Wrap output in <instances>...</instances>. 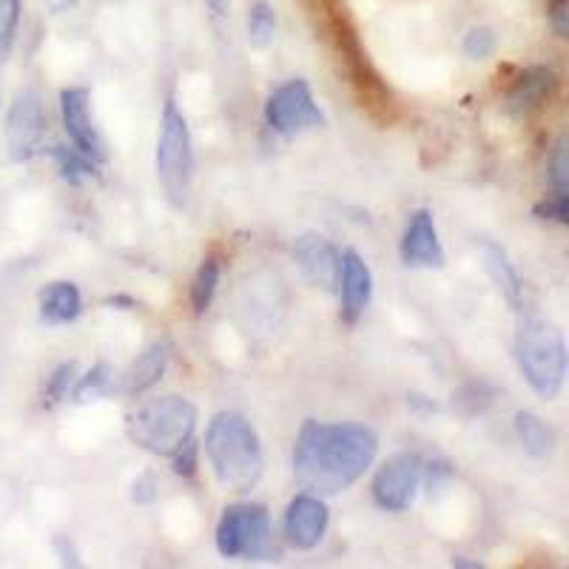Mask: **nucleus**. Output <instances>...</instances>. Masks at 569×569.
<instances>
[{
	"label": "nucleus",
	"instance_id": "obj_19",
	"mask_svg": "<svg viewBox=\"0 0 569 569\" xmlns=\"http://www.w3.org/2000/svg\"><path fill=\"white\" fill-rule=\"evenodd\" d=\"M485 266H487V273H490L492 284L501 291V297H505L510 305H521V291H525V284H521V277H518L516 266L510 262L505 248L496 246V242H487Z\"/></svg>",
	"mask_w": 569,
	"mask_h": 569
},
{
	"label": "nucleus",
	"instance_id": "obj_31",
	"mask_svg": "<svg viewBox=\"0 0 569 569\" xmlns=\"http://www.w3.org/2000/svg\"><path fill=\"white\" fill-rule=\"evenodd\" d=\"M80 0H46V7H49V12L54 14H63V12H71V9L78 7Z\"/></svg>",
	"mask_w": 569,
	"mask_h": 569
},
{
	"label": "nucleus",
	"instance_id": "obj_32",
	"mask_svg": "<svg viewBox=\"0 0 569 569\" xmlns=\"http://www.w3.org/2000/svg\"><path fill=\"white\" fill-rule=\"evenodd\" d=\"M231 3H233V0H206V7L211 9L217 18H222V14L231 12Z\"/></svg>",
	"mask_w": 569,
	"mask_h": 569
},
{
	"label": "nucleus",
	"instance_id": "obj_29",
	"mask_svg": "<svg viewBox=\"0 0 569 569\" xmlns=\"http://www.w3.org/2000/svg\"><path fill=\"white\" fill-rule=\"evenodd\" d=\"M171 461H174L177 476H182V479H194L197 476V441L191 439L186 447H180V450L171 456Z\"/></svg>",
	"mask_w": 569,
	"mask_h": 569
},
{
	"label": "nucleus",
	"instance_id": "obj_16",
	"mask_svg": "<svg viewBox=\"0 0 569 569\" xmlns=\"http://www.w3.org/2000/svg\"><path fill=\"white\" fill-rule=\"evenodd\" d=\"M552 89H556V71L547 69V66H532L516 80V86L507 94V109L518 117L532 114L536 109H541L543 100L550 98Z\"/></svg>",
	"mask_w": 569,
	"mask_h": 569
},
{
	"label": "nucleus",
	"instance_id": "obj_4",
	"mask_svg": "<svg viewBox=\"0 0 569 569\" xmlns=\"http://www.w3.org/2000/svg\"><path fill=\"white\" fill-rule=\"evenodd\" d=\"M516 362L525 382L552 401L567 379V342L558 325L541 317H525L516 330Z\"/></svg>",
	"mask_w": 569,
	"mask_h": 569
},
{
	"label": "nucleus",
	"instance_id": "obj_28",
	"mask_svg": "<svg viewBox=\"0 0 569 569\" xmlns=\"http://www.w3.org/2000/svg\"><path fill=\"white\" fill-rule=\"evenodd\" d=\"M536 213L541 217V220H552V222H558V226H567L569 222V197L550 194L547 200L541 202V206L536 208Z\"/></svg>",
	"mask_w": 569,
	"mask_h": 569
},
{
	"label": "nucleus",
	"instance_id": "obj_9",
	"mask_svg": "<svg viewBox=\"0 0 569 569\" xmlns=\"http://www.w3.org/2000/svg\"><path fill=\"white\" fill-rule=\"evenodd\" d=\"M425 461L419 453H396L373 476V501L388 512H405L419 496Z\"/></svg>",
	"mask_w": 569,
	"mask_h": 569
},
{
	"label": "nucleus",
	"instance_id": "obj_21",
	"mask_svg": "<svg viewBox=\"0 0 569 569\" xmlns=\"http://www.w3.org/2000/svg\"><path fill=\"white\" fill-rule=\"evenodd\" d=\"M246 29L248 43L257 46V49H268L273 43V38H277V12H273L268 0H253L248 7Z\"/></svg>",
	"mask_w": 569,
	"mask_h": 569
},
{
	"label": "nucleus",
	"instance_id": "obj_13",
	"mask_svg": "<svg viewBox=\"0 0 569 569\" xmlns=\"http://www.w3.org/2000/svg\"><path fill=\"white\" fill-rule=\"evenodd\" d=\"M293 259H297L299 271L313 288L322 291H337L339 284V251L328 242L322 233H302L293 242Z\"/></svg>",
	"mask_w": 569,
	"mask_h": 569
},
{
	"label": "nucleus",
	"instance_id": "obj_23",
	"mask_svg": "<svg viewBox=\"0 0 569 569\" xmlns=\"http://www.w3.org/2000/svg\"><path fill=\"white\" fill-rule=\"evenodd\" d=\"M114 393V370L109 368L106 362L94 365L86 376H80L74 388H71V399L78 401V405H86V401H94L100 396Z\"/></svg>",
	"mask_w": 569,
	"mask_h": 569
},
{
	"label": "nucleus",
	"instance_id": "obj_30",
	"mask_svg": "<svg viewBox=\"0 0 569 569\" xmlns=\"http://www.w3.org/2000/svg\"><path fill=\"white\" fill-rule=\"evenodd\" d=\"M550 27L558 38H567L569 34V0H552Z\"/></svg>",
	"mask_w": 569,
	"mask_h": 569
},
{
	"label": "nucleus",
	"instance_id": "obj_8",
	"mask_svg": "<svg viewBox=\"0 0 569 569\" xmlns=\"http://www.w3.org/2000/svg\"><path fill=\"white\" fill-rule=\"evenodd\" d=\"M46 129H49V117H46L43 100L34 89H23L14 94L12 106L7 114V149L14 162H27L43 151Z\"/></svg>",
	"mask_w": 569,
	"mask_h": 569
},
{
	"label": "nucleus",
	"instance_id": "obj_5",
	"mask_svg": "<svg viewBox=\"0 0 569 569\" xmlns=\"http://www.w3.org/2000/svg\"><path fill=\"white\" fill-rule=\"evenodd\" d=\"M157 180L171 200V206L182 208L191 194L194 182V142L188 131V120L177 109L174 98L166 100L160 117V137H157Z\"/></svg>",
	"mask_w": 569,
	"mask_h": 569
},
{
	"label": "nucleus",
	"instance_id": "obj_12",
	"mask_svg": "<svg viewBox=\"0 0 569 569\" xmlns=\"http://www.w3.org/2000/svg\"><path fill=\"white\" fill-rule=\"evenodd\" d=\"M399 253L401 262L408 268L433 271V268L445 266V246H441L439 240V228H436L433 211L419 208V211L410 213L405 233H401Z\"/></svg>",
	"mask_w": 569,
	"mask_h": 569
},
{
	"label": "nucleus",
	"instance_id": "obj_10",
	"mask_svg": "<svg viewBox=\"0 0 569 569\" xmlns=\"http://www.w3.org/2000/svg\"><path fill=\"white\" fill-rule=\"evenodd\" d=\"M60 114H63L66 134L80 154L91 157L94 162H106V140L100 134L94 114H91V94L83 86H69L60 91Z\"/></svg>",
	"mask_w": 569,
	"mask_h": 569
},
{
	"label": "nucleus",
	"instance_id": "obj_27",
	"mask_svg": "<svg viewBox=\"0 0 569 569\" xmlns=\"http://www.w3.org/2000/svg\"><path fill=\"white\" fill-rule=\"evenodd\" d=\"M496 46H498V38L490 27L470 29L465 38V52L467 58L472 60H487L492 52H496Z\"/></svg>",
	"mask_w": 569,
	"mask_h": 569
},
{
	"label": "nucleus",
	"instance_id": "obj_7",
	"mask_svg": "<svg viewBox=\"0 0 569 569\" xmlns=\"http://www.w3.org/2000/svg\"><path fill=\"white\" fill-rule=\"evenodd\" d=\"M266 123L282 137H299L305 131L322 129L325 114L313 100L308 80L293 78L273 91L266 103Z\"/></svg>",
	"mask_w": 569,
	"mask_h": 569
},
{
	"label": "nucleus",
	"instance_id": "obj_17",
	"mask_svg": "<svg viewBox=\"0 0 569 569\" xmlns=\"http://www.w3.org/2000/svg\"><path fill=\"white\" fill-rule=\"evenodd\" d=\"M83 313V297L74 282H52L40 291V322L69 325Z\"/></svg>",
	"mask_w": 569,
	"mask_h": 569
},
{
	"label": "nucleus",
	"instance_id": "obj_2",
	"mask_svg": "<svg viewBox=\"0 0 569 569\" xmlns=\"http://www.w3.org/2000/svg\"><path fill=\"white\" fill-rule=\"evenodd\" d=\"M206 456L217 481L231 492L253 490L266 470L259 433L240 413L213 416L206 430Z\"/></svg>",
	"mask_w": 569,
	"mask_h": 569
},
{
	"label": "nucleus",
	"instance_id": "obj_15",
	"mask_svg": "<svg viewBox=\"0 0 569 569\" xmlns=\"http://www.w3.org/2000/svg\"><path fill=\"white\" fill-rule=\"evenodd\" d=\"M171 359L169 339H157L137 356L123 376H114V393H142L162 379Z\"/></svg>",
	"mask_w": 569,
	"mask_h": 569
},
{
	"label": "nucleus",
	"instance_id": "obj_22",
	"mask_svg": "<svg viewBox=\"0 0 569 569\" xmlns=\"http://www.w3.org/2000/svg\"><path fill=\"white\" fill-rule=\"evenodd\" d=\"M217 284H220V259L206 257L202 266L197 268L194 282H191V305L194 313H206L217 297Z\"/></svg>",
	"mask_w": 569,
	"mask_h": 569
},
{
	"label": "nucleus",
	"instance_id": "obj_20",
	"mask_svg": "<svg viewBox=\"0 0 569 569\" xmlns=\"http://www.w3.org/2000/svg\"><path fill=\"white\" fill-rule=\"evenodd\" d=\"M43 151H49V154L54 157V162H58V169H60V177H63L66 182H71V186H83V182H89L98 177L100 162H94L91 157L80 154L78 149L52 146V149H43Z\"/></svg>",
	"mask_w": 569,
	"mask_h": 569
},
{
	"label": "nucleus",
	"instance_id": "obj_6",
	"mask_svg": "<svg viewBox=\"0 0 569 569\" xmlns=\"http://www.w3.org/2000/svg\"><path fill=\"white\" fill-rule=\"evenodd\" d=\"M217 550L233 561H262L273 552L271 512L262 505H231L222 510L217 525Z\"/></svg>",
	"mask_w": 569,
	"mask_h": 569
},
{
	"label": "nucleus",
	"instance_id": "obj_25",
	"mask_svg": "<svg viewBox=\"0 0 569 569\" xmlns=\"http://www.w3.org/2000/svg\"><path fill=\"white\" fill-rule=\"evenodd\" d=\"M78 365L74 362H63L58 365V368L49 373V379H46V388H43V405L46 408H52V405H58V401L69 399L71 388H74V382H78Z\"/></svg>",
	"mask_w": 569,
	"mask_h": 569
},
{
	"label": "nucleus",
	"instance_id": "obj_14",
	"mask_svg": "<svg viewBox=\"0 0 569 569\" xmlns=\"http://www.w3.org/2000/svg\"><path fill=\"white\" fill-rule=\"evenodd\" d=\"M339 297H342V319L348 325H356L368 311L373 299V273L353 248L339 253Z\"/></svg>",
	"mask_w": 569,
	"mask_h": 569
},
{
	"label": "nucleus",
	"instance_id": "obj_18",
	"mask_svg": "<svg viewBox=\"0 0 569 569\" xmlns=\"http://www.w3.org/2000/svg\"><path fill=\"white\" fill-rule=\"evenodd\" d=\"M516 436L532 459H547L558 445L556 430L532 410H518L516 413Z\"/></svg>",
	"mask_w": 569,
	"mask_h": 569
},
{
	"label": "nucleus",
	"instance_id": "obj_11",
	"mask_svg": "<svg viewBox=\"0 0 569 569\" xmlns=\"http://www.w3.org/2000/svg\"><path fill=\"white\" fill-rule=\"evenodd\" d=\"M328 525L330 512L322 496L299 492L291 505H288V510H284V541L291 543L293 550H313V547H319L325 532H328Z\"/></svg>",
	"mask_w": 569,
	"mask_h": 569
},
{
	"label": "nucleus",
	"instance_id": "obj_1",
	"mask_svg": "<svg viewBox=\"0 0 569 569\" xmlns=\"http://www.w3.org/2000/svg\"><path fill=\"white\" fill-rule=\"evenodd\" d=\"M379 453V436L356 421H305L293 445V479L313 496H339L362 479Z\"/></svg>",
	"mask_w": 569,
	"mask_h": 569
},
{
	"label": "nucleus",
	"instance_id": "obj_3",
	"mask_svg": "<svg viewBox=\"0 0 569 569\" xmlns=\"http://www.w3.org/2000/svg\"><path fill=\"white\" fill-rule=\"evenodd\" d=\"M197 408L186 396H160L126 416V436L131 445L151 456H171L194 439Z\"/></svg>",
	"mask_w": 569,
	"mask_h": 569
},
{
	"label": "nucleus",
	"instance_id": "obj_26",
	"mask_svg": "<svg viewBox=\"0 0 569 569\" xmlns=\"http://www.w3.org/2000/svg\"><path fill=\"white\" fill-rule=\"evenodd\" d=\"M547 169H550L552 194L567 197V191H569V149H567V140H563V137L556 142V149H552L550 160H547Z\"/></svg>",
	"mask_w": 569,
	"mask_h": 569
},
{
	"label": "nucleus",
	"instance_id": "obj_24",
	"mask_svg": "<svg viewBox=\"0 0 569 569\" xmlns=\"http://www.w3.org/2000/svg\"><path fill=\"white\" fill-rule=\"evenodd\" d=\"M20 14H23V0H0V66L7 63L9 54H12Z\"/></svg>",
	"mask_w": 569,
	"mask_h": 569
}]
</instances>
